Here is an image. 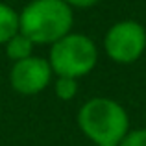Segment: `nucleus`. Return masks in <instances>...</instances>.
Here are the masks:
<instances>
[{"instance_id":"nucleus-1","label":"nucleus","mask_w":146,"mask_h":146,"mask_svg":"<svg viewBox=\"0 0 146 146\" xmlns=\"http://www.w3.org/2000/svg\"><path fill=\"white\" fill-rule=\"evenodd\" d=\"M78 126L83 135L96 146L120 144L129 131V117L117 100L96 96L80 107Z\"/></svg>"},{"instance_id":"nucleus-2","label":"nucleus","mask_w":146,"mask_h":146,"mask_svg":"<svg viewBox=\"0 0 146 146\" xmlns=\"http://www.w3.org/2000/svg\"><path fill=\"white\" fill-rule=\"evenodd\" d=\"M21 33L33 44L52 46L61 37L72 32V7L63 0H32L21 11Z\"/></svg>"},{"instance_id":"nucleus-3","label":"nucleus","mask_w":146,"mask_h":146,"mask_svg":"<svg viewBox=\"0 0 146 146\" xmlns=\"http://www.w3.org/2000/svg\"><path fill=\"white\" fill-rule=\"evenodd\" d=\"M48 63L57 78H83L98 63V48L91 37L70 32L50 46Z\"/></svg>"},{"instance_id":"nucleus-4","label":"nucleus","mask_w":146,"mask_h":146,"mask_svg":"<svg viewBox=\"0 0 146 146\" xmlns=\"http://www.w3.org/2000/svg\"><path fill=\"white\" fill-rule=\"evenodd\" d=\"M104 48L111 61L118 65H131L146 50V30L137 21L115 22L104 37Z\"/></svg>"},{"instance_id":"nucleus-5","label":"nucleus","mask_w":146,"mask_h":146,"mask_svg":"<svg viewBox=\"0 0 146 146\" xmlns=\"http://www.w3.org/2000/svg\"><path fill=\"white\" fill-rule=\"evenodd\" d=\"M52 68H50L48 59L39 56H32L28 59H22L13 63L9 70V83L11 89L24 96H33V94L43 93L52 82Z\"/></svg>"},{"instance_id":"nucleus-6","label":"nucleus","mask_w":146,"mask_h":146,"mask_svg":"<svg viewBox=\"0 0 146 146\" xmlns=\"http://www.w3.org/2000/svg\"><path fill=\"white\" fill-rule=\"evenodd\" d=\"M21 32V15L11 6L0 2V44H6Z\"/></svg>"},{"instance_id":"nucleus-7","label":"nucleus","mask_w":146,"mask_h":146,"mask_svg":"<svg viewBox=\"0 0 146 146\" xmlns=\"http://www.w3.org/2000/svg\"><path fill=\"white\" fill-rule=\"evenodd\" d=\"M4 46H6V56L9 57L13 63H17V61L32 57L33 56V46H35V44H33L24 33L19 32L17 35H13Z\"/></svg>"},{"instance_id":"nucleus-8","label":"nucleus","mask_w":146,"mask_h":146,"mask_svg":"<svg viewBox=\"0 0 146 146\" xmlns=\"http://www.w3.org/2000/svg\"><path fill=\"white\" fill-rule=\"evenodd\" d=\"M54 93L59 100L68 102L78 94V80L74 78H56L54 83Z\"/></svg>"},{"instance_id":"nucleus-9","label":"nucleus","mask_w":146,"mask_h":146,"mask_svg":"<svg viewBox=\"0 0 146 146\" xmlns=\"http://www.w3.org/2000/svg\"><path fill=\"white\" fill-rule=\"evenodd\" d=\"M118 146H146V128L129 129Z\"/></svg>"},{"instance_id":"nucleus-10","label":"nucleus","mask_w":146,"mask_h":146,"mask_svg":"<svg viewBox=\"0 0 146 146\" xmlns=\"http://www.w3.org/2000/svg\"><path fill=\"white\" fill-rule=\"evenodd\" d=\"M67 6L70 7H80V9H85V7H93L96 6L100 0H63Z\"/></svg>"},{"instance_id":"nucleus-11","label":"nucleus","mask_w":146,"mask_h":146,"mask_svg":"<svg viewBox=\"0 0 146 146\" xmlns=\"http://www.w3.org/2000/svg\"><path fill=\"white\" fill-rule=\"evenodd\" d=\"M100 146H118V144H100Z\"/></svg>"}]
</instances>
